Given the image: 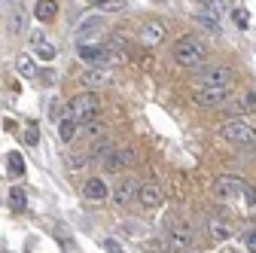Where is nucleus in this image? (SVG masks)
<instances>
[{
  "label": "nucleus",
  "mask_w": 256,
  "mask_h": 253,
  "mask_svg": "<svg viewBox=\"0 0 256 253\" xmlns=\"http://www.w3.org/2000/svg\"><path fill=\"white\" fill-rule=\"evenodd\" d=\"M171 55H174V64L186 68V70H198L208 64V46L192 37V34H183L174 46H171Z\"/></svg>",
  "instance_id": "f257e3e1"
},
{
  "label": "nucleus",
  "mask_w": 256,
  "mask_h": 253,
  "mask_svg": "<svg viewBox=\"0 0 256 253\" xmlns=\"http://www.w3.org/2000/svg\"><path fill=\"white\" fill-rule=\"evenodd\" d=\"M192 82H196V88H226L235 82V70L229 64H204L192 70Z\"/></svg>",
  "instance_id": "f03ea898"
},
{
  "label": "nucleus",
  "mask_w": 256,
  "mask_h": 253,
  "mask_svg": "<svg viewBox=\"0 0 256 253\" xmlns=\"http://www.w3.org/2000/svg\"><path fill=\"white\" fill-rule=\"evenodd\" d=\"M98 110H101V98L94 92H80L76 98H70V104H68V116L76 125H86L92 119H98Z\"/></svg>",
  "instance_id": "7ed1b4c3"
},
{
  "label": "nucleus",
  "mask_w": 256,
  "mask_h": 253,
  "mask_svg": "<svg viewBox=\"0 0 256 253\" xmlns=\"http://www.w3.org/2000/svg\"><path fill=\"white\" fill-rule=\"evenodd\" d=\"M220 134H222V140H229L232 146H247V150L256 146V128L250 122H244V119H226L220 125Z\"/></svg>",
  "instance_id": "20e7f679"
},
{
  "label": "nucleus",
  "mask_w": 256,
  "mask_h": 253,
  "mask_svg": "<svg viewBox=\"0 0 256 253\" xmlns=\"http://www.w3.org/2000/svg\"><path fill=\"white\" fill-rule=\"evenodd\" d=\"M192 241H196V229H192V223H186V220H177V223H171L168 232H165V244H168L171 250H177V253L189 250Z\"/></svg>",
  "instance_id": "39448f33"
},
{
  "label": "nucleus",
  "mask_w": 256,
  "mask_h": 253,
  "mask_svg": "<svg viewBox=\"0 0 256 253\" xmlns=\"http://www.w3.org/2000/svg\"><path fill=\"white\" fill-rule=\"evenodd\" d=\"M241 186H244L241 177H235V174H220V177L214 180V186H210V192H214L220 202H238V198H241Z\"/></svg>",
  "instance_id": "423d86ee"
},
{
  "label": "nucleus",
  "mask_w": 256,
  "mask_h": 253,
  "mask_svg": "<svg viewBox=\"0 0 256 253\" xmlns=\"http://www.w3.org/2000/svg\"><path fill=\"white\" fill-rule=\"evenodd\" d=\"M232 98V86L226 88H196L192 92V101L198 107H226Z\"/></svg>",
  "instance_id": "0eeeda50"
},
{
  "label": "nucleus",
  "mask_w": 256,
  "mask_h": 253,
  "mask_svg": "<svg viewBox=\"0 0 256 253\" xmlns=\"http://www.w3.org/2000/svg\"><path fill=\"white\" fill-rule=\"evenodd\" d=\"M168 37V30H165V22H158V18H146L140 28H138V40L144 46H158Z\"/></svg>",
  "instance_id": "6e6552de"
},
{
  "label": "nucleus",
  "mask_w": 256,
  "mask_h": 253,
  "mask_svg": "<svg viewBox=\"0 0 256 253\" xmlns=\"http://www.w3.org/2000/svg\"><path fill=\"white\" fill-rule=\"evenodd\" d=\"M226 110H229V119H238V116H244V113H256V92H253V88H244L241 94L229 98Z\"/></svg>",
  "instance_id": "1a4fd4ad"
},
{
  "label": "nucleus",
  "mask_w": 256,
  "mask_h": 253,
  "mask_svg": "<svg viewBox=\"0 0 256 253\" xmlns=\"http://www.w3.org/2000/svg\"><path fill=\"white\" fill-rule=\"evenodd\" d=\"M138 189H140V186H138L134 177H119V183H113V192H110V196H113L116 204H128V202L138 198Z\"/></svg>",
  "instance_id": "9d476101"
},
{
  "label": "nucleus",
  "mask_w": 256,
  "mask_h": 253,
  "mask_svg": "<svg viewBox=\"0 0 256 253\" xmlns=\"http://www.w3.org/2000/svg\"><path fill=\"white\" fill-rule=\"evenodd\" d=\"M101 49H104V58H107V64H119V61H125V58H128V43H125L119 34L107 37V40L101 43Z\"/></svg>",
  "instance_id": "9b49d317"
},
{
  "label": "nucleus",
  "mask_w": 256,
  "mask_h": 253,
  "mask_svg": "<svg viewBox=\"0 0 256 253\" xmlns=\"http://www.w3.org/2000/svg\"><path fill=\"white\" fill-rule=\"evenodd\" d=\"M76 55H80L82 64H88V68H104L107 64L104 49L98 43H76Z\"/></svg>",
  "instance_id": "f8f14e48"
},
{
  "label": "nucleus",
  "mask_w": 256,
  "mask_h": 253,
  "mask_svg": "<svg viewBox=\"0 0 256 253\" xmlns=\"http://www.w3.org/2000/svg\"><path fill=\"white\" fill-rule=\"evenodd\" d=\"M110 80H113V74H110L107 68H88V70H82V76H80V86H82L86 92H94V88L107 86Z\"/></svg>",
  "instance_id": "ddd939ff"
},
{
  "label": "nucleus",
  "mask_w": 256,
  "mask_h": 253,
  "mask_svg": "<svg viewBox=\"0 0 256 253\" xmlns=\"http://www.w3.org/2000/svg\"><path fill=\"white\" fill-rule=\"evenodd\" d=\"M134 162V150H113L110 156H107V159L101 162V168L110 174H116V171H122V168H128V165H132Z\"/></svg>",
  "instance_id": "4468645a"
},
{
  "label": "nucleus",
  "mask_w": 256,
  "mask_h": 253,
  "mask_svg": "<svg viewBox=\"0 0 256 253\" xmlns=\"http://www.w3.org/2000/svg\"><path fill=\"white\" fill-rule=\"evenodd\" d=\"M138 202H140L144 210H156L158 204H162V186H156V183H140Z\"/></svg>",
  "instance_id": "2eb2a0df"
},
{
  "label": "nucleus",
  "mask_w": 256,
  "mask_h": 253,
  "mask_svg": "<svg viewBox=\"0 0 256 253\" xmlns=\"http://www.w3.org/2000/svg\"><path fill=\"white\" fill-rule=\"evenodd\" d=\"M101 30H104V18H98V16L80 22V28H76V43H88L92 37H98Z\"/></svg>",
  "instance_id": "dca6fc26"
},
{
  "label": "nucleus",
  "mask_w": 256,
  "mask_h": 253,
  "mask_svg": "<svg viewBox=\"0 0 256 253\" xmlns=\"http://www.w3.org/2000/svg\"><path fill=\"white\" fill-rule=\"evenodd\" d=\"M214 6L216 4H198V10H196V22L202 28H208L210 34H216V30H220V18H216V10Z\"/></svg>",
  "instance_id": "f3484780"
},
{
  "label": "nucleus",
  "mask_w": 256,
  "mask_h": 253,
  "mask_svg": "<svg viewBox=\"0 0 256 253\" xmlns=\"http://www.w3.org/2000/svg\"><path fill=\"white\" fill-rule=\"evenodd\" d=\"M82 196L88 202H104V198H110V189H107V183L101 177H88L86 186H82Z\"/></svg>",
  "instance_id": "a211bd4d"
},
{
  "label": "nucleus",
  "mask_w": 256,
  "mask_h": 253,
  "mask_svg": "<svg viewBox=\"0 0 256 253\" xmlns=\"http://www.w3.org/2000/svg\"><path fill=\"white\" fill-rule=\"evenodd\" d=\"M30 46H34V52H37V58H43V61H52L58 52H55V46L46 40V34H43V30H37V34L34 37H30Z\"/></svg>",
  "instance_id": "6ab92c4d"
},
{
  "label": "nucleus",
  "mask_w": 256,
  "mask_h": 253,
  "mask_svg": "<svg viewBox=\"0 0 256 253\" xmlns=\"http://www.w3.org/2000/svg\"><path fill=\"white\" fill-rule=\"evenodd\" d=\"M208 235H210V241H229L235 235V226H229L226 220H210V223H208Z\"/></svg>",
  "instance_id": "aec40b11"
},
{
  "label": "nucleus",
  "mask_w": 256,
  "mask_h": 253,
  "mask_svg": "<svg viewBox=\"0 0 256 253\" xmlns=\"http://www.w3.org/2000/svg\"><path fill=\"white\" fill-rule=\"evenodd\" d=\"M76 134H80V125H76V122H74V119H70L68 113H64V116L58 119V138H61L64 144H70V140H74Z\"/></svg>",
  "instance_id": "412c9836"
},
{
  "label": "nucleus",
  "mask_w": 256,
  "mask_h": 253,
  "mask_svg": "<svg viewBox=\"0 0 256 253\" xmlns=\"http://www.w3.org/2000/svg\"><path fill=\"white\" fill-rule=\"evenodd\" d=\"M80 132L86 134V140H104V134H107V125H104L101 119H92V122L80 125Z\"/></svg>",
  "instance_id": "4be33fe9"
},
{
  "label": "nucleus",
  "mask_w": 256,
  "mask_h": 253,
  "mask_svg": "<svg viewBox=\"0 0 256 253\" xmlns=\"http://www.w3.org/2000/svg\"><path fill=\"white\" fill-rule=\"evenodd\" d=\"M34 16L40 22H52L58 16V4H55V0H40V4H34Z\"/></svg>",
  "instance_id": "5701e85b"
},
{
  "label": "nucleus",
  "mask_w": 256,
  "mask_h": 253,
  "mask_svg": "<svg viewBox=\"0 0 256 253\" xmlns=\"http://www.w3.org/2000/svg\"><path fill=\"white\" fill-rule=\"evenodd\" d=\"M110 152H113V140H107V138H104V140H98V144H94V146L88 150V159H98V162H104Z\"/></svg>",
  "instance_id": "b1692460"
},
{
  "label": "nucleus",
  "mask_w": 256,
  "mask_h": 253,
  "mask_svg": "<svg viewBox=\"0 0 256 253\" xmlns=\"http://www.w3.org/2000/svg\"><path fill=\"white\" fill-rule=\"evenodd\" d=\"M24 204H28V198H24V189L12 186V189H10V208H12V210H24Z\"/></svg>",
  "instance_id": "393cba45"
},
{
  "label": "nucleus",
  "mask_w": 256,
  "mask_h": 253,
  "mask_svg": "<svg viewBox=\"0 0 256 253\" xmlns=\"http://www.w3.org/2000/svg\"><path fill=\"white\" fill-rule=\"evenodd\" d=\"M238 202H244V208H256V186H250L247 180H244V186H241V198Z\"/></svg>",
  "instance_id": "a878e982"
},
{
  "label": "nucleus",
  "mask_w": 256,
  "mask_h": 253,
  "mask_svg": "<svg viewBox=\"0 0 256 253\" xmlns=\"http://www.w3.org/2000/svg\"><path fill=\"white\" fill-rule=\"evenodd\" d=\"M92 6H98L101 12H119V10H125L122 0H98V4H92Z\"/></svg>",
  "instance_id": "bb28decb"
},
{
  "label": "nucleus",
  "mask_w": 256,
  "mask_h": 253,
  "mask_svg": "<svg viewBox=\"0 0 256 253\" xmlns=\"http://www.w3.org/2000/svg\"><path fill=\"white\" fill-rule=\"evenodd\" d=\"M10 171H12V174H22V171H24V159H22V152H10Z\"/></svg>",
  "instance_id": "cd10ccee"
},
{
  "label": "nucleus",
  "mask_w": 256,
  "mask_h": 253,
  "mask_svg": "<svg viewBox=\"0 0 256 253\" xmlns=\"http://www.w3.org/2000/svg\"><path fill=\"white\" fill-rule=\"evenodd\" d=\"M18 74H24V76H30V74H34V61H30L28 55L18 61Z\"/></svg>",
  "instance_id": "c85d7f7f"
},
{
  "label": "nucleus",
  "mask_w": 256,
  "mask_h": 253,
  "mask_svg": "<svg viewBox=\"0 0 256 253\" xmlns=\"http://www.w3.org/2000/svg\"><path fill=\"white\" fill-rule=\"evenodd\" d=\"M37 82H40V86H52V82H55V74H52V70H40V74H37Z\"/></svg>",
  "instance_id": "c756f323"
},
{
  "label": "nucleus",
  "mask_w": 256,
  "mask_h": 253,
  "mask_svg": "<svg viewBox=\"0 0 256 253\" xmlns=\"http://www.w3.org/2000/svg\"><path fill=\"white\" fill-rule=\"evenodd\" d=\"M244 247H247L250 253H256V229H250V232L244 235Z\"/></svg>",
  "instance_id": "7c9ffc66"
},
{
  "label": "nucleus",
  "mask_w": 256,
  "mask_h": 253,
  "mask_svg": "<svg viewBox=\"0 0 256 253\" xmlns=\"http://www.w3.org/2000/svg\"><path fill=\"white\" fill-rule=\"evenodd\" d=\"M104 250H107V253H125V250H122V244H119V241H113V238H107V241H104Z\"/></svg>",
  "instance_id": "2f4dec72"
},
{
  "label": "nucleus",
  "mask_w": 256,
  "mask_h": 253,
  "mask_svg": "<svg viewBox=\"0 0 256 253\" xmlns=\"http://www.w3.org/2000/svg\"><path fill=\"white\" fill-rule=\"evenodd\" d=\"M232 16H235V22H238L241 28H247V12H244V10H235Z\"/></svg>",
  "instance_id": "473e14b6"
},
{
  "label": "nucleus",
  "mask_w": 256,
  "mask_h": 253,
  "mask_svg": "<svg viewBox=\"0 0 256 253\" xmlns=\"http://www.w3.org/2000/svg\"><path fill=\"white\" fill-rule=\"evenodd\" d=\"M183 253H196V250H183Z\"/></svg>",
  "instance_id": "72a5a7b5"
}]
</instances>
